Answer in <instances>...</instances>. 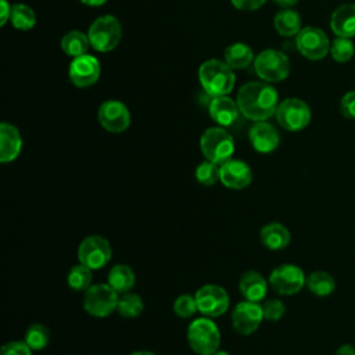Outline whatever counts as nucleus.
I'll use <instances>...</instances> for the list:
<instances>
[{
    "instance_id": "27",
    "label": "nucleus",
    "mask_w": 355,
    "mask_h": 355,
    "mask_svg": "<svg viewBox=\"0 0 355 355\" xmlns=\"http://www.w3.org/2000/svg\"><path fill=\"white\" fill-rule=\"evenodd\" d=\"M90 46L89 36L85 35L80 31H71L65 33L61 39V49L67 55L71 57H79L83 54H87V49Z\"/></svg>"
},
{
    "instance_id": "15",
    "label": "nucleus",
    "mask_w": 355,
    "mask_h": 355,
    "mask_svg": "<svg viewBox=\"0 0 355 355\" xmlns=\"http://www.w3.org/2000/svg\"><path fill=\"white\" fill-rule=\"evenodd\" d=\"M101 73L100 62L90 54L75 57L69 65V79L76 87H89L94 85Z\"/></svg>"
},
{
    "instance_id": "30",
    "label": "nucleus",
    "mask_w": 355,
    "mask_h": 355,
    "mask_svg": "<svg viewBox=\"0 0 355 355\" xmlns=\"http://www.w3.org/2000/svg\"><path fill=\"white\" fill-rule=\"evenodd\" d=\"M24 341L29 345L32 351L44 349L50 341V331L44 324L33 323L28 327L24 336Z\"/></svg>"
},
{
    "instance_id": "40",
    "label": "nucleus",
    "mask_w": 355,
    "mask_h": 355,
    "mask_svg": "<svg viewBox=\"0 0 355 355\" xmlns=\"http://www.w3.org/2000/svg\"><path fill=\"white\" fill-rule=\"evenodd\" d=\"M336 355H355V347L352 344H343L336 349Z\"/></svg>"
},
{
    "instance_id": "36",
    "label": "nucleus",
    "mask_w": 355,
    "mask_h": 355,
    "mask_svg": "<svg viewBox=\"0 0 355 355\" xmlns=\"http://www.w3.org/2000/svg\"><path fill=\"white\" fill-rule=\"evenodd\" d=\"M32 352L33 351L24 340L6 343L0 349V355H32Z\"/></svg>"
},
{
    "instance_id": "7",
    "label": "nucleus",
    "mask_w": 355,
    "mask_h": 355,
    "mask_svg": "<svg viewBox=\"0 0 355 355\" xmlns=\"http://www.w3.org/2000/svg\"><path fill=\"white\" fill-rule=\"evenodd\" d=\"M257 75L265 82H280L290 73V61L279 50L268 49L261 51L254 61Z\"/></svg>"
},
{
    "instance_id": "41",
    "label": "nucleus",
    "mask_w": 355,
    "mask_h": 355,
    "mask_svg": "<svg viewBox=\"0 0 355 355\" xmlns=\"http://www.w3.org/2000/svg\"><path fill=\"white\" fill-rule=\"evenodd\" d=\"M276 4L284 7V8H290L291 6H294L298 0H273Z\"/></svg>"
},
{
    "instance_id": "26",
    "label": "nucleus",
    "mask_w": 355,
    "mask_h": 355,
    "mask_svg": "<svg viewBox=\"0 0 355 355\" xmlns=\"http://www.w3.org/2000/svg\"><path fill=\"white\" fill-rule=\"evenodd\" d=\"M254 61V53L245 43H233L225 50V62L232 69L247 68Z\"/></svg>"
},
{
    "instance_id": "29",
    "label": "nucleus",
    "mask_w": 355,
    "mask_h": 355,
    "mask_svg": "<svg viewBox=\"0 0 355 355\" xmlns=\"http://www.w3.org/2000/svg\"><path fill=\"white\" fill-rule=\"evenodd\" d=\"M92 282H93L92 269L80 262L78 265L72 266L67 275V284L69 286V288H72L75 291L85 293L93 284Z\"/></svg>"
},
{
    "instance_id": "14",
    "label": "nucleus",
    "mask_w": 355,
    "mask_h": 355,
    "mask_svg": "<svg viewBox=\"0 0 355 355\" xmlns=\"http://www.w3.org/2000/svg\"><path fill=\"white\" fill-rule=\"evenodd\" d=\"M100 125L111 133H122L129 128L130 114L125 104L116 100L104 101L97 112Z\"/></svg>"
},
{
    "instance_id": "21",
    "label": "nucleus",
    "mask_w": 355,
    "mask_h": 355,
    "mask_svg": "<svg viewBox=\"0 0 355 355\" xmlns=\"http://www.w3.org/2000/svg\"><path fill=\"white\" fill-rule=\"evenodd\" d=\"M259 239L263 247L272 251H280L286 248L291 241L290 230L280 222H270L261 227Z\"/></svg>"
},
{
    "instance_id": "19",
    "label": "nucleus",
    "mask_w": 355,
    "mask_h": 355,
    "mask_svg": "<svg viewBox=\"0 0 355 355\" xmlns=\"http://www.w3.org/2000/svg\"><path fill=\"white\" fill-rule=\"evenodd\" d=\"M268 284L269 282L259 272L247 270L240 276L239 291L244 300L259 302L266 297Z\"/></svg>"
},
{
    "instance_id": "11",
    "label": "nucleus",
    "mask_w": 355,
    "mask_h": 355,
    "mask_svg": "<svg viewBox=\"0 0 355 355\" xmlns=\"http://www.w3.org/2000/svg\"><path fill=\"white\" fill-rule=\"evenodd\" d=\"M196 302L198 312L207 318H218L226 313L230 305V298L227 291L218 284H204L196 294Z\"/></svg>"
},
{
    "instance_id": "13",
    "label": "nucleus",
    "mask_w": 355,
    "mask_h": 355,
    "mask_svg": "<svg viewBox=\"0 0 355 355\" xmlns=\"http://www.w3.org/2000/svg\"><path fill=\"white\" fill-rule=\"evenodd\" d=\"M263 319V311L259 302L244 300L232 311V327L241 336H250L257 331Z\"/></svg>"
},
{
    "instance_id": "39",
    "label": "nucleus",
    "mask_w": 355,
    "mask_h": 355,
    "mask_svg": "<svg viewBox=\"0 0 355 355\" xmlns=\"http://www.w3.org/2000/svg\"><path fill=\"white\" fill-rule=\"evenodd\" d=\"M11 17V7L7 0H0V25L3 26Z\"/></svg>"
},
{
    "instance_id": "34",
    "label": "nucleus",
    "mask_w": 355,
    "mask_h": 355,
    "mask_svg": "<svg viewBox=\"0 0 355 355\" xmlns=\"http://www.w3.org/2000/svg\"><path fill=\"white\" fill-rule=\"evenodd\" d=\"M173 312L182 319H189L198 312L196 297L190 294H182L173 301Z\"/></svg>"
},
{
    "instance_id": "3",
    "label": "nucleus",
    "mask_w": 355,
    "mask_h": 355,
    "mask_svg": "<svg viewBox=\"0 0 355 355\" xmlns=\"http://www.w3.org/2000/svg\"><path fill=\"white\" fill-rule=\"evenodd\" d=\"M198 78L202 89L212 97L226 96L234 86L233 69L219 60L202 62L198 69Z\"/></svg>"
},
{
    "instance_id": "16",
    "label": "nucleus",
    "mask_w": 355,
    "mask_h": 355,
    "mask_svg": "<svg viewBox=\"0 0 355 355\" xmlns=\"http://www.w3.org/2000/svg\"><path fill=\"white\" fill-rule=\"evenodd\" d=\"M252 180V172L247 162L241 159H233L219 165V182L232 190H243L250 186Z\"/></svg>"
},
{
    "instance_id": "10",
    "label": "nucleus",
    "mask_w": 355,
    "mask_h": 355,
    "mask_svg": "<svg viewBox=\"0 0 355 355\" xmlns=\"http://www.w3.org/2000/svg\"><path fill=\"white\" fill-rule=\"evenodd\" d=\"M268 282L277 294L294 295L305 287L306 276L300 266L294 263H282L270 272Z\"/></svg>"
},
{
    "instance_id": "44",
    "label": "nucleus",
    "mask_w": 355,
    "mask_h": 355,
    "mask_svg": "<svg viewBox=\"0 0 355 355\" xmlns=\"http://www.w3.org/2000/svg\"><path fill=\"white\" fill-rule=\"evenodd\" d=\"M212 355H230L229 352H226V351H222V349H218L215 354H212Z\"/></svg>"
},
{
    "instance_id": "43",
    "label": "nucleus",
    "mask_w": 355,
    "mask_h": 355,
    "mask_svg": "<svg viewBox=\"0 0 355 355\" xmlns=\"http://www.w3.org/2000/svg\"><path fill=\"white\" fill-rule=\"evenodd\" d=\"M129 355H157V354H154L151 351H135V352H132Z\"/></svg>"
},
{
    "instance_id": "17",
    "label": "nucleus",
    "mask_w": 355,
    "mask_h": 355,
    "mask_svg": "<svg viewBox=\"0 0 355 355\" xmlns=\"http://www.w3.org/2000/svg\"><path fill=\"white\" fill-rule=\"evenodd\" d=\"M248 139L252 148L262 154H269L275 151L280 143V136L276 128L265 121L255 122L251 126L248 132Z\"/></svg>"
},
{
    "instance_id": "32",
    "label": "nucleus",
    "mask_w": 355,
    "mask_h": 355,
    "mask_svg": "<svg viewBox=\"0 0 355 355\" xmlns=\"http://www.w3.org/2000/svg\"><path fill=\"white\" fill-rule=\"evenodd\" d=\"M196 180L202 186H214L219 182V165L208 159L198 164L194 171Z\"/></svg>"
},
{
    "instance_id": "2",
    "label": "nucleus",
    "mask_w": 355,
    "mask_h": 355,
    "mask_svg": "<svg viewBox=\"0 0 355 355\" xmlns=\"http://www.w3.org/2000/svg\"><path fill=\"white\" fill-rule=\"evenodd\" d=\"M186 337L189 347L197 355H212L220 349V331L211 318L193 319L187 327Z\"/></svg>"
},
{
    "instance_id": "42",
    "label": "nucleus",
    "mask_w": 355,
    "mask_h": 355,
    "mask_svg": "<svg viewBox=\"0 0 355 355\" xmlns=\"http://www.w3.org/2000/svg\"><path fill=\"white\" fill-rule=\"evenodd\" d=\"M82 3L87 4V6H92V7H97V6H101L104 4L107 0H80Z\"/></svg>"
},
{
    "instance_id": "20",
    "label": "nucleus",
    "mask_w": 355,
    "mask_h": 355,
    "mask_svg": "<svg viewBox=\"0 0 355 355\" xmlns=\"http://www.w3.org/2000/svg\"><path fill=\"white\" fill-rule=\"evenodd\" d=\"M208 111L211 118L222 128L233 125L240 114L237 101H233L227 96L214 97L209 103Z\"/></svg>"
},
{
    "instance_id": "25",
    "label": "nucleus",
    "mask_w": 355,
    "mask_h": 355,
    "mask_svg": "<svg viewBox=\"0 0 355 355\" xmlns=\"http://www.w3.org/2000/svg\"><path fill=\"white\" fill-rule=\"evenodd\" d=\"M275 29L282 36H297L301 31V17L291 8H284L275 15Z\"/></svg>"
},
{
    "instance_id": "18",
    "label": "nucleus",
    "mask_w": 355,
    "mask_h": 355,
    "mask_svg": "<svg viewBox=\"0 0 355 355\" xmlns=\"http://www.w3.org/2000/svg\"><path fill=\"white\" fill-rule=\"evenodd\" d=\"M22 150V137L18 129L8 123L3 122L0 125V162L8 164L18 158Z\"/></svg>"
},
{
    "instance_id": "24",
    "label": "nucleus",
    "mask_w": 355,
    "mask_h": 355,
    "mask_svg": "<svg viewBox=\"0 0 355 355\" xmlns=\"http://www.w3.org/2000/svg\"><path fill=\"white\" fill-rule=\"evenodd\" d=\"M305 286L316 297H329L336 290V280L326 270H313L306 276Z\"/></svg>"
},
{
    "instance_id": "28",
    "label": "nucleus",
    "mask_w": 355,
    "mask_h": 355,
    "mask_svg": "<svg viewBox=\"0 0 355 355\" xmlns=\"http://www.w3.org/2000/svg\"><path fill=\"white\" fill-rule=\"evenodd\" d=\"M144 311V301L143 298L132 291L119 294L116 312L125 319H135L139 318Z\"/></svg>"
},
{
    "instance_id": "31",
    "label": "nucleus",
    "mask_w": 355,
    "mask_h": 355,
    "mask_svg": "<svg viewBox=\"0 0 355 355\" xmlns=\"http://www.w3.org/2000/svg\"><path fill=\"white\" fill-rule=\"evenodd\" d=\"M11 22L17 29L29 31L36 24V15L33 10L26 4H14L11 7Z\"/></svg>"
},
{
    "instance_id": "1",
    "label": "nucleus",
    "mask_w": 355,
    "mask_h": 355,
    "mask_svg": "<svg viewBox=\"0 0 355 355\" xmlns=\"http://www.w3.org/2000/svg\"><path fill=\"white\" fill-rule=\"evenodd\" d=\"M279 94L273 86L263 82H248L237 93L240 112L254 122L269 119L276 114Z\"/></svg>"
},
{
    "instance_id": "22",
    "label": "nucleus",
    "mask_w": 355,
    "mask_h": 355,
    "mask_svg": "<svg viewBox=\"0 0 355 355\" xmlns=\"http://www.w3.org/2000/svg\"><path fill=\"white\" fill-rule=\"evenodd\" d=\"M330 28L334 35L341 37L355 36V4L348 3L340 6L330 18Z\"/></svg>"
},
{
    "instance_id": "8",
    "label": "nucleus",
    "mask_w": 355,
    "mask_h": 355,
    "mask_svg": "<svg viewBox=\"0 0 355 355\" xmlns=\"http://www.w3.org/2000/svg\"><path fill=\"white\" fill-rule=\"evenodd\" d=\"M112 257L110 241L98 234L85 237L78 245V259L92 270L104 268Z\"/></svg>"
},
{
    "instance_id": "37",
    "label": "nucleus",
    "mask_w": 355,
    "mask_h": 355,
    "mask_svg": "<svg viewBox=\"0 0 355 355\" xmlns=\"http://www.w3.org/2000/svg\"><path fill=\"white\" fill-rule=\"evenodd\" d=\"M340 111L348 119H355V90L348 92L340 101Z\"/></svg>"
},
{
    "instance_id": "9",
    "label": "nucleus",
    "mask_w": 355,
    "mask_h": 355,
    "mask_svg": "<svg viewBox=\"0 0 355 355\" xmlns=\"http://www.w3.org/2000/svg\"><path fill=\"white\" fill-rule=\"evenodd\" d=\"M275 115L279 125L288 132L302 130L311 122V110L308 104L295 97L279 103Z\"/></svg>"
},
{
    "instance_id": "12",
    "label": "nucleus",
    "mask_w": 355,
    "mask_h": 355,
    "mask_svg": "<svg viewBox=\"0 0 355 355\" xmlns=\"http://www.w3.org/2000/svg\"><path fill=\"white\" fill-rule=\"evenodd\" d=\"M295 44L298 51L308 60H322L330 53V42L326 33L315 26L302 28L297 37Z\"/></svg>"
},
{
    "instance_id": "38",
    "label": "nucleus",
    "mask_w": 355,
    "mask_h": 355,
    "mask_svg": "<svg viewBox=\"0 0 355 355\" xmlns=\"http://www.w3.org/2000/svg\"><path fill=\"white\" fill-rule=\"evenodd\" d=\"M232 4L243 11H251L259 8L266 0H230Z\"/></svg>"
},
{
    "instance_id": "6",
    "label": "nucleus",
    "mask_w": 355,
    "mask_h": 355,
    "mask_svg": "<svg viewBox=\"0 0 355 355\" xmlns=\"http://www.w3.org/2000/svg\"><path fill=\"white\" fill-rule=\"evenodd\" d=\"M90 46L101 53L114 50L122 39V28L118 19L112 15L97 18L89 28Z\"/></svg>"
},
{
    "instance_id": "4",
    "label": "nucleus",
    "mask_w": 355,
    "mask_h": 355,
    "mask_svg": "<svg viewBox=\"0 0 355 355\" xmlns=\"http://www.w3.org/2000/svg\"><path fill=\"white\" fill-rule=\"evenodd\" d=\"M200 150L205 159L222 165L232 158L234 153V140L222 126L208 128L201 135Z\"/></svg>"
},
{
    "instance_id": "33",
    "label": "nucleus",
    "mask_w": 355,
    "mask_h": 355,
    "mask_svg": "<svg viewBox=\"0 0 355 355\" xmlns=\"http://www.w3.org/2000/svg\"><path fill=\"white\" fill-rule=\"evenodd\" d=\"M355 53L354 43L349 37L337 36L330 44V54L337 62H347L352 58Z\"/></svg>"
},
{
    "instance_id": "35",
    "label": "nucleus",
    "mask_w": 355,
    "mask_h": 355,
    "mask_svg": "<svg viewBox=\"0 0 355 355\" xmlns=\"http://www.w3.org/2000/svg\"><path fill=\"white\" fill-rule=\"evenodd\" d=\"M263 318L269 322H277L280 320L286 313L284 304L277 298H269L262 304Z\"/></svg>"
},
{
    "instance_id": "23",
    "label": "nucleus",
    "mask_w": 355,
    "mask_h": 355,
    "mask_svg": "<svg viewBox=\"0 0 355 355\" xmlns=\"http://www.w3.org/2000/svg\"><path fill=\"white\" fill-rule=\"evenodd\" d=\"M136 282V276L135 272L130 266L125 265V263H116L114 265L107 276V283L118 293V294H123L128 293L133 288Z\"/></svg>"
},
{
    "instance_id": "5",
    "label": "nucleus",
    "mask_w": 355,
    "mask_h": 355,
    "mask_svg": "<svg viewBox=\"0 0 355 355\" xmlns=\"http://www.w3.org/2000/svg\"><path fill=\"white\" fill-rule=\"evenodd\" d=\"M119 294L108 283L92 284L83 294V309L93 318H107L118 306Z\"/></svg>"
}]
</instances>
